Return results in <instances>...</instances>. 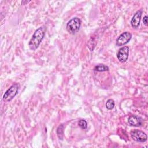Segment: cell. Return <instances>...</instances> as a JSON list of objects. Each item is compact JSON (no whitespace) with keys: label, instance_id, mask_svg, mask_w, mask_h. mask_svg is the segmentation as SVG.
Returning a JSON list of instances; mask_svg holds the SVG:
<instances>
[{"label":"cell","instance_id":"8","mask_svg":"<svg viewBox=\"0 0 148 148\" xmlns=\"http://www.w3.org/2000/svg\"><path fill=\"white\" fill-rule=\"evenodd\" d=\"M128 123L131 126L139 127L142 124V119L140 117L132 115L128 118Z\"/></svg>","mask_w":148,"mask_h":148},{"label":"cell","instance_id":"9","mask_svg":"<svg viewBox=\"0 0 148 148\" xmlns=\"http://www.w3.org/2000/svg\"><path fill=\"white\" fill-rule=\"evenodd\" d=\"M94 70L97 72H105L109 71V67L103 64H99L94 68Z\"/></svg>","mask_w":148,"mask_h":148},{"label":"cell","instance_id":"12","mask_svg":"<svg viewBox=\"0 0 148 148\" xmlns=\"http://www.w3.org/2000/svg\"><path fill=\"white\" fill-rule=\"evenodd\" d=\"M105 106H106V109H108V110L113 109L114 107V100L112 99H108V101L106 102Z\"/></svg>","mask_w":148,"mask_h":148},{"label":"cell","instance_id":"15","mask_svg":"<svg viewBox=\"0 0 148 148\" xmlns=\"http://www.w3.org/2000/svg\"><path fill=\"white\" fill-rule=\"evenodd\" d=\"M29 1H22L21 2V3H22V4L23 5H25V3H28V2H29Z\"/></svg>","mask_w":148,"mask_h":148},{"label":"cell","instance_id":"7","mask_svg":"<svg viewBox=\"0 0 148 148\" xmlns=\"http://www.w3.org/2000/svg\"><path fill=\"white\" fill-rule=\"evenodd\" d=\"M142 14V10H138L133 16L131 20V24L133 28H137L139 27L140 22Z\"/></svg>","mask_w":148,"mask_h":148},{"label":"cell","instance_id":"3","mask_svg":"<svg viewBox=\"0 0 148 148\" xmlns=\"http://www.w3.org/2000/svg\"><path fill=\"white\" fill-rule=\"evenodd\" d=\"M81 20L78 17L71 18L66 24V29L71 34H75L77 32L80 28Z\"/></svg>","mask_w":148,"mask_h":148},{"label":"cell","instance_id":"14","mask_svg":"<svg viewBox=\"0 0 148 148\" xmlns=\"http://www.w3.org/2000/svg\"><path fill=\"white\" fill-rule=\"evenodd\" d=\"M143 22L145 25H146V26L147 25V16H144V17L143 18Z\"/></svg>","mask_w":148,"mask_h":148},{"label":"cell","instance_id":"11","mask_svg":"<svg viewBox=\"0 0 148 148\" xmlns=\"http://www.w3.org/2000/svg\"><path fill=\"white\" fill-rule=\"evenodd\" d=\"M96 42L94 40V39L93 38H91L87 42V47H88V49H90V51H93L94 49L95 48V46H96Z\"/></svg>","mask_w":148,"mask_h":148},{"label":"cell","instance_id":"5","mask_svg":"<svg viewBox=\"0 0 148 148\" xmlns=\"http://www.w3.org/2000/svg\"><path fill=\"white\" fill-rule=\"evenodd\" d=\"M132 34L128 32L125 31L123 32L118 37L116 40V45L117 46H121L127 43L131 39Z\"/></svg>","mask_w":148,"mask_h":148},{"label":"cell","instance_id":"6","mask_svg":"<svg viewBox=\"0 0 148 148\" xmlns=\"http://www.w3.org/2000/svg\"><path fill=\"white\" fill-rule=\"evenodd\" d=\"M128 55H129L128 46H123L119 50L117 53V57L120 62H125L128 60Z\"/></svg>","mask_w":148,"mask_h":148},{"label":"cell","instance_id":"1","mask_svg":"<svg viewBox=\"0 0 148 148\" xmlns=\"http://www.w3.org/2000/svg\"><path fill=\"white\" fill-rule=\"evenodd\" d=\"M46 31V27L45 26H42L35 31L28 43L29 49L31 50H35L39 47L45 36Z\"/></svg>","mask_w":148,"mask_h":148},{"label":"cell","instance_id":"2","mask_svg":"<svg viewBox=\"0 0 148 148\" xmlns=\"http://www.w3.org/2000/svg\"><path fill=\"white\" fill-rule=\"evenodd\" d=\"M20 88V84L15 83L12 84L5 92L3 96V101L4 102H10L17 94Z\"/></svg>","mask_w":148,"mask_h":148},{"label":"cell","instance_id":"10","mask_svg":"<svg viewBox=\"0 0 148 148\" xmlns=\"http://www.w3.org/2000/svg\"><path fill=\"white\" fill-rule=\"evenodd\" d=\"M57 136L60 140H62L64 134V125L62 124L60 125L57 129Z\"/></svg>","mask_w":148,"mask_h":148},{"label":"cell","instance_id":"13","mask_svg":"<svg viewBox=\"0 0 148 148\" xmlns=\"http://www.w3.org/2000/svg\"><path fill=\"white\" fill-rule=\"evenodd\" d=\"M78 125L82 129H83V130L86 129L87 127V123L86 121L84 120H79L78 122Z\"/></svg>","mask_w":148,"mask_h":148},{"label":"cell","instance_id":"4","mask_svg":"<svg viewBox=\"0 0 148 148\" xmlns=\"http://www.w3.org/2000/svg\"><path fill=\"white\" fill-rule=\"evenodd\" d=\"M131 136L133 140L139 142H144L147 140V135L142 131L134 130L131 132Z\"/></svg>","mask_w":148,"mask_h":148}]
</instances>
